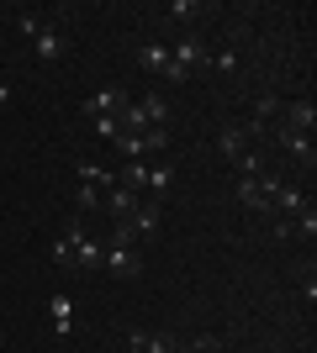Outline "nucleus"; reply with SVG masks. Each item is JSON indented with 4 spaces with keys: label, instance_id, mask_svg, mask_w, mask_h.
<instances>
[{
    "label": "nucleus",
    "instance_id": "f257e3e1",
    "mask_svg": "<svg viewBox=\"0 0 317 353\" xmlns=\"http://www.w3.org/2000/svg\"><path fill=\"white\" fill-rule=\"evenodd\" d=\"M206 59H211V48L201 43L196 32H185L180 43H169V69H164V79H169V85H180V79H191V74L206 69Z\"/></svg>",
    "mask_w": 317,
    "mask_h": 353
},
{
    "label": "nucleus",
    "instance_id": "f03ea898",
    "mask_svg": "<svg viewBox=\"0 0 317 353\" xmlns=\"http://www.w3.org/2000/svg\"><path fill=\"white\" fill-rule=\"evenodd\" d=\"M101 269L111 274V280H137V274H143V264H137V243L111 227V243H106V253H101Z\"/></svg>",
    "mask_w": 317,
    "mask_h": 353
},
{
    "label": "nucleus",
    "instance_id": "7ed1b4c3",
    "mask_svg": "<svg viewBox=\"0 0 317 353\" xmlns=\"http://www.w3.org/2000/svg\"><path fill=\"white\" fill-rule=\"evenodd\" d=\"M32 48H37V59H43V63H64V59H69V32H64V16H48L43 32L32 37Z\"/></svg>",
    "mask_w": 317,
    "mask_h": 353
},
{
    "label": "nucleus",
    "instance_id": "20e7f679",
    "mask_svg": "<svg viewBox=\"0 0 317 353\" xmlns=\"http://www.w3.org/2000/svg\"><path fill=\"white\" fill-rule=\"evenodd\" d=\"M159 216H164V211H159V201H137L133 216L117 221V232L133 237V243H137V237H159Z\"/></svg>",
    "mask_w": 317,
    "mask_h": 353
},
{
    "label": "nucleus",
    "instance_id": "39448f33",
    "mask_svg": "<svg viewBox=\"0 0 317 353\" xmlns=\"http://www.w3.org/2000/svg\"><path fill=\"white\" fill-rule=\"evenodd\" d=\"M270 190H275V174L238 179V206H243V211H254V216H270Z\"/></svg>",
    "mask_w": 317,
    "mask_h": 353
},
{
    "label": "nucleus",
    "instance_id": "423d86ee",
    "mask_svg": "<svg viewBox=\"0 0 317 353\" xmlns=\"http://www.w3.org/2000/svg\"><path fill=\"white\" fill-rule=\"evenodd\" d=\"M127 101H133V95H127L122 85H101V90L90 95V101H85V117H90V121H95V117H117V111H122Z\"/></svg>",
    "mask_w": 317,
    "mask_h": 353
},
{
    "label": "nucleus",
    "instance_id": "0eeeda50",
    "mask_svg": "<svg viewBox=\"0 0 317 353\" xmlns=\"http://www.w3.org/2000/svg\"><path fill=\"white\" fill-rule=\"evenodd\" d=\"M280 127H291V132H307V137H312V127H317V105H312V101H280Z\"/></svg>",
    "mask_w": 317,
    "mask_h": 353
},
{
    "label": "nucleus",
    "instance_id": "6e6552de",
    "mask_svg": "<svg viewBox=\"0 0 317 353\" xmlns=\"http://www.w3.org/2000/svg\"><path fill=\"white\" fill-rule=\"evenodd\" d=\"M275 143L286 148V153H291L296 163H307V169H312L317 148H312V137H307V132H291V127H275Z\"/></svg>",
    "mask_w": 317,
    "mask_h": 353
},
{
    "label": "nucleus",
    "instance_id": "1a4fd4ad",
    "mask_svg": "<svg viewBox=\"0 0 317 353\" xmlns=\"http://www.w3.org/2000/svg\"><path fill=\"white\" fill-rule=\"evenodd\" d=\"M175 348H180L175 332H133L127 338V353H175Z\"/></svg>",
    "mask_w": 317,
    "mask_h": 353
},
{
    "label": "nucleus",
    "instance_id": "9d476101",
    "mask_svg": "<svg viewBox=\"0 0 317 353\" xmlns=\"http://www.w3.org/2000/svg\"><path fill=\"white\" fill-rule=\"evenodd\" d=\"M111 179H117L122 190L143 195V190H148V159H127V163H122V169H117V174H111Z\"/></svg>",
    "mask_w": 317,
    "mask_h": 353
},
{
    "label": "nucleus",
    "instance_id": "9b49d317",
    "mask_svg": "<svg viewBox=\"0 0 317 353\" xmlns=\"http://www.w3.org/2000/svg\"><path fill=\"white\" fill-rule=\"evenodd\" d=\"M48 316H53V332L69 338V332H75V295H53V301H48Z\"/></svg>",
    "mask_w": 317,
    "mask_h": 353
},
{
    "label": "nucleus",
    "instance_id": "f8f14e48",
    "mask_svg": "<svg viewBox=\"0 0 317 353\" xmlns=\"http://www.w3.org/2000/svg\"><path fill=\"white\" fill-rule=\"evenodd\" d=\"M249 132H243V127H222V132H217V153H222V159H238V153H249Z\"/></svg>",
    "mask_w": 317,
    "mask_h": 353
},
{
    "label": "nucleus",
    "instance_id": "ddd939ff",
    "mask_svg": "<svg viewBox=\"0 0 317 353\" xmlns=\"http://www.w3.org/2000/svg\"><path fill=\"white\" fill-rule=\"evenodd\" d=\"M137 63H143L148 74H164L169 69V43H143L137 48Z\"/></svg>",
    "mask_w": 317,
    "mask_h": 353
},
{
    "label": "nucleus",
    "instance_id": "4468645a",
    "mask_svg": "<svg viewBox=\"0 0 317 353\" xmlns=\"http://www.w3.org/2000/svg\"><path fill=\"white\" fill-rule=\"evenodd\" d=\"M137 201H143V195L122 190V185H111V195H106V211H111L117 221H127V216H133V206H137Z\"/></svg>",
    "mask_w": 317,
    "mask_h": 353
},
{
    "label": "nucleus",
    "instance_id": "2eb2a0df",
    "mask_svg": "<svg viewBox=\"0 0 317 353\" xmlns=\"http://www.w3.org/2000/svg\"><path fill=\"white\" fill-rule=\"evenodd\" d=\"M137 105H143V117H148V127H169V101L153 90V95H137Z\"/></svg>",
    "mask_w": 317,
    "mask_h": 353
},
{
    "label": "nucleus",
    "instance_id": "dca6fc26",
    "mask_svg": "<svg viewBox=\"0 0 317 353\" xmlns=\"http://www.w3.org/2000/svg\"><path fill=\"white\" fill-rule=\"evenodd\" d=\"M169 185H175V169H169L164 159L148 163V195H153V201H159V195H169Z\"/></svg>",
    "mask_w": 317,
    "mask_h": 353
},
{
    "label": "nucleus",
    "instance_id": "f3484780",
    "mask_svg": "<svg viewBox=\"0 0 317 353\" xmlns=\"http://www.w3.org/2000/svg\"><path fill=\"white\" fill-rule=\"evenodd\" d=\"M75 174H79V179H85V185H95V190H101V185H117V179L106 174L101 163H90V159H79V163H75Z\"/></svg>",
    "mask_w": 317,
    "mask_h": 353
},
{
    "label": "nucleus",
    "instance_id": "a211bd4d",
    "mask_svg": "<svg viewBox=\"0 0 317 353\" xmlns=\"http://www.w3.org/2000/svg\"><path fill=\"white\" fill-rule=\"evenodd\" d=\"M201 11H206L201 0H175V6H169V16H175V21H196Z\"/></svg>",
    "mask_w": 317,
    "mask_h": 353
},
{
    "label": "nucleus",
    "instance_id": "6ab92c4d",
    "mask_svg": "<svg viewBox=\"0 0 317 353\" xmlns=\"http://www.w3.org/2000/svg\"><path fill=\"white\" fill-rule=\"evenodd\" d=\"M206 69H217V74H233V69H238V53H233V48H222V53H211V59H206Z\"/></svg>",
    "mask_w": 317,
    "mask_h": 353
},
{
    "label": "nucleus",
    "instance_id": "aec40b11",
    "mask_svg": "<svg viewBox=\"0 0 317 353\" xmlns=\"http://www.w3.org/2000/svg\"><path fill=\"white\" fill-rule=\"evenodd\" d=\"M43 21H48V16H37V11H16V27L27 32V37H37V32H43Z\"/></svg>",
    "mask_w": 317,
    "mask_h": 353
},
{
    "label": "nucleus",
    "instance_id": "412c9836",
    "mask_svg": "<svg viewBox=\"0 0 317 353\" xmlns=\"http://www.w3.org/2000/svg\"><path fill=\"white\" fill-rule=\"evenodd\" d=\"M95 132H101V137H111V143H117V137H122V121H117V117H95Z\"/></svg>",
    "mask_w": 317,
    "mask_h": 353
},
{
    "label": "nucleus",
    "instance_id": "4be33fe9",
    "mask_svg": "<svg viewBox=\"0 0 317 353\" xmlns=\"http://www.w3.org/2000/svg\"><path fill=\"white\" fill-rule=\"evenodd\" d=\"M85 211H95V185H85V190H79V216H85Z\"/></svg>",
    "mask_w": 317,
    "mask_h": 353
},
{
    "label": "nucleus",
    "instance_id": "5701e85b",
    "mask_svg": "<svg viewBox=\"0 0 317 353\" xmlns=\"http://www.w3.org/2000/svg\"><path fill=\"white\" fill-rule=\"evenodd\" d=\"M175 353H191V348H185V343H180V348H175Z\"/></svg>",
    "mask_w": 317,
    "mask_h": 353
},
{
    "label": "nucleus",
    "instance_id": "b1692460",
    "mask_svg": "<svg viewBox=\"0 0 317 353\" xmlns=\"http://www.w3.org/2000/svg\"><path fill=\"white\" fill-rule=\"evenodd\" d=\"M0 353H6V348H0Z\"/></svg>",
    "mask_w": 317,
    "mask_h": 353
}]
</instances>
